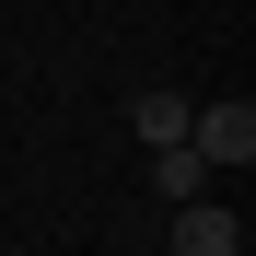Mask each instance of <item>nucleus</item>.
<instances>
[{
	"label": "nucleus",
	"instance_id": "obj_1",
	"mask_svg": "<svg viewBox=\"0 0 256 256\" xmlns=\"http://www.w3.org/2000/svg\"><path fill=\"white\" fill-rule=\"evenodd\" d=\"M186 152H198V163H256V105H244V94L186 105Z\"/></svg>",
	"mask_w": 256,
	"mask_h": 256
},
{
	"label": "nucleus",
	"instance_id": "obj_2",
	"mask_svg": "<svg viewBox=\"0 0 256 256\" xmlns=\"http://www.w3.org/2000/svg\"><path fill=\"white\" fill-rule=\"evenodd\" d=\"M175 256H244V222H233L222 198H186L175 210Z\"/></svg>",
	"mask_w": 256,
	"mask_h": 256
},
{
	"label": "nucleus",
	"instance_id": "obj_3",
	"mask_svg": "<svg viewBox=\"0 0 256 256\" xmlns=\"http://www.w3.org/2000/svg\"><path fill=\"white\" fill-rule=\"evenodd\" d=\"M152 198H163V210H186V198H210V163H198L186 140H175V152H152Z\"/></svg>",
	"mask_w": 256,
	"mask_h": 256
},
{
	"label": "nucleus",
	"instance_id": "obj_4",
	"mask_svg": "<svg viewBox=\"0 0 256 256\" xmlns=\"http://www.w3.org/2000/svg\"><path fill=\"white\" fill-rule=\"evenodd\" d=\"M128 116H140V140H152V152H175V140H186V94H140Z\"/></svg>",
	"mask_w": 256,
	"mask_h": 256
}]
</instances>
